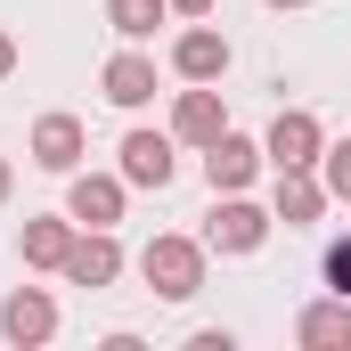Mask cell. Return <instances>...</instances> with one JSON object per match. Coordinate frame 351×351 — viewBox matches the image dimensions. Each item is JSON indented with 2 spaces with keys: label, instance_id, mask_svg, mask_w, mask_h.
Instances as JSON below:
<instances>
[{
  "label": "cell",
  "instance_id": "e0dca14e",
  "mask_svg": "<svg viewBox=\"0 0 351 351\" xmlns=\"http://www.w3.org/2000/svg\"><path fill=\"white\" fill-rule=\"evenodd\" d=\"M319 180H327V196H335V204H351V139H335V147L319 156Z\"/></svg>",
  "mask_w": 351,
  "mask_h": 351
},
{
  "label": "cell",
  "instance_id": "44dd1931",
  "mask_svg": "<svg viewBox=\"0 0 351 351\" xmlns=\"http://www.w3.org/2000/svg\"><path fill=\"white\" fill-rule=\"evenodd\" d=\"M8 188H16V172H8V156H0V204H8Z\"/></svg>",
  "mask_w": 351,
  "mask_h": 351
},
{
  "label": "cell",
  "instance_id": "7a4b0ae2",
  "mask_svg": "<svg viewBox=\"0 0 351 351\" xmlns=\"http://www.w3.org/2000/svg\"><path fill=\"white\" fill-rule=\"evenodd\" d=\"M262 156L278 164V172H319V156H327V131H319V114H311V106H286V114L269 123Z\"/></svg>",
  "mask_w": 351,
  "mask_h": 351
},
{
  "label": "cell",
  "instance_id": "ac0fdd59",
  "mask_svg": "<svg viewBox=\"0 0 351 351\" xmlns=\"http://www.w3.org/2000/svg\"><path fill=\"white\" fill-rule=\"evenodd\" d=\"M327 294H343V302H351V237L327 245Z\"/></svg>",
  "mask_w": 351,
  "mask_h": 351
},
{
  "label": "cell",
  "instance_id": "3957f363",
  "mask_svg": "<svg viewBox=\"0 0 351 351\" xmlns=\"http://www.w3.org/2000/svg\"><path fill=\"white\" fill-rule=\"evenodd\" d=\"M262 237H269V213H262V204H245V188L221 196L213 221H204V254H262Z\"/></svg>",
  "mask_w": 351,
  "mask_h": 351
},
{
  "label": "cell",
  "instance_id": "9a60e30c",
  "mask_svg": "<svg viewBox=\"0 0 351 351\" xmlns=\"http://www.w3.org/2000/svg\"><path fill=\"white\" fill-rule=\"evenodd\" d=\"M66 254H74V213L66 221H25V262L33 269H66Z\"/></svg>",
  "mask_w": 351,
  "mask_h": 351
},
{
  "label": "cell",
  "instance_id": "ffe728a7",
  "mask_svg": "<svg viewBox=\"0 0 351 351\" xmlns=\"http://www.w3.org/2000/svg\"><path fill=\"white\" fill-rule=\"evenodd\" d=\"M172 16H213V0H172Z\"/></svg>",
  "mask_w": 351,
  "mask_h": 351
},
{
  "label": "cell",
  "instance_id": "7402d4cb",
  "mask_svg": "<svg viewBox=\"0 0 351 351\" xmlns=\"http://www.w3.org/2000/svg\"><path fill=\"white\" fill-rule=\"evenodd\" d=\"M269 8H311V0H269Z\"/></svg>",
  "mask_w": 351,
  "mask_h": 351
},
{
  "label": "cell",
  "instance_id": "7c38bea8",
  "mask_svg": "<svg viewBox=\"0 0 351 351\" xmlns=\"http://www.w3.org/2000/svg\"><path fill=\"white\" fill-rule=\"evenodd\" d=\"M33 164L41 172H74L82 164V123L74 114H41L33 123Z\"/></svg>",
  "mask_w": 351,
  "mask_h": 351
},
{
  "label": "cell",
  "instance_id": "5b68a950",
  "mask_svg": "<svg viewBox=\"0 0 351 351\" xmlns=\"http://www.w3.org/2000/svg\"><path fill=\"white\" fill-rule=\"evenodd\" d=\"M172 74L180 82H221V74H229V33H213V25L196 16V25L172 41Z\"/></svg>",
  "mask_w": 351,
  "mask_h": 351
},
{
  "label": "cell",
  "instance_id": "2e32d148",
  "mask_svg": "<svg viewBox=\"0 0 351 351\" xmlns=\"http://www.w3.org/2000/svg\"><path fill=\"white\" fill-rule=\"evenodd\" d=\"M164 16H172V0H106V25H114L123 41H147Z\"/></svg>",
  "mask_w": 351,
  "mask_h": 351
},
{
  "label": "cell",
  "instance_id": "30bf717a",
  "mask_svg": "<svg viewBox=\"0 0 351 351\" xmlns=\"http://www.w3.org/2000/svg\"><path fill=\"white\" fill-rule=\"evenodd\" d=\"M327 204H335V196H327V180H319V172H278V204H269V221H286V229H311Z\"/></svg>",
  "mask_w": 351,
  "mask_h": 351
},
{
  "label": "cell",
  "instance_id": "4fadbf2b",
  "mask_svg": "<svg viewBox=\"0 0 351 351\" xmlns=\"http://www.w3.org/2000/svg\"><path fill=\"white\" fill-rule=\"evenodd\" d=\"M98 90H106L114 106H147V98H156V66H147L139 49H114L106 74H98Z\"/></svg>",
  "mask_w": 351,
  "mask_h": 351
},
{
  "label": "cell",
  "instance_id": "52a82bcc",
  "mask_svg": "<svg viewBox=\"0 0 351 351\" xmlns=\"http://www.w3.org/2000/svg\"><path fill=\"white\" fill-rule=\"evenodd\" d=\"M123 278V245H114V229H82L74 237V254H66V286H114Z\"/></svg>",
  "mask_w": 351,
  "mask_h": 351
},
{
  "label": "cell",
  "instance_id": "277c9868",
  "mask_svg": "<svg viewBox=\"0 0 351 351\" xmlns=\"http://www.w3.org/2000/svg\"><path fill=\"white\" fill-rule=\"evenodd\" d=\"M123 188H131L123 172H74V188H66L74 229H114L123 221Z\"/></svg>",
  "mask_w": 351,
  "mask_h": 351
},
{
  "label": "cell",
  "instance_id": "5bb4252c",
  "mask_svg": "<svg viewBox=\"0 0 351 351\" xmlns=\"http://www.w3.org/2000/svg\"><path fill=\"white\" fill-rule=\"evenodd\" d=\"M294 335L311 351H351V302L343 294H327V302H311L302 319H294Z\"/></svg>",
  "mask_w": 351,
  "mask_h": 351
},
{
  "label": "cell",
  "instance_id": "8fae6325",
  "mask_svg": "<svg viewBox=\"0 0 351 351\" xmlns=\"http://www.w3.org/2000/svg\"><path fill=\"white\" fill-rule=\"evenodd\" d=\"M123 180L131 188H172V139L164 131H131L123 139Z\"/></svg>",
  "mask_w": 351,
  "mask_h": 351
},
{
  "label": "cell",
  "instance_id": "8992f818",
  "mask_svg": "<svg viewBox=\"0 0 351 351\" xmlns=\"http://www.w3.org/2000/svg\"><path fill=\"white\" fill-rule=\"evenodd\" d=\"M0 335H8V343H49V335H58V302H49V294H41V286H16V294H8V302H0Z\"/></svg>",
  "mask_w": 351,
  "mask_h": 351
},
{
  "label": "cell",
  "instance_id": "9c48e42d",
  "mask_svg": "<svg viewBox=\"0 0 351 351\" xmlns=\"http://www.w3.org/2000/svg\"><path fill=\"white\" fill-rule=\"evenodd\" d=\"M254 172H262V147H254V139L221 131V139L204 147V180H213V196H237V188H245Z\"/></svg>",
  "mask_w": 351,
  "mask_h": 351
},
{
  "label": "cell",
  "instance_id": "ba28073f",
  "mask_svg": "<svg viewBox=\"0 0 351 351\" xmlns=\"http://www.w3.org/2000/svg\"><path fill=\"white\" fill-rule=\"evenodd\" d=\"M221 131H229V106H221V90H213V82L180 90V106H172V139H188V147H213Z\"/></svg>",
  "mask_w": 351,
  "mask_h": 351
},
{
  "label": "cell",
  "instance_id": "d6986e66",
  "mask_svg": "<svg viewBox=\"0 0 351 351\" xmlns=\"http://www.w3.org/2000/svg\"><path fill=\"white\" fill-rule=\"evenodd\" d=\"M8 74H16V41L0 33V82H8Z\"/></svg>",
  "mask_w": 351,
  "mask_h": 351
},
{
  "label": "cell",
  "instance_id": "6da1fadb",
  "mask_svg": "<svg viewBox=\"0 0 351 351\" xmlns=\"http://www.w3.org/2000/svg\"><path fill=\"white\" fill-rule=\"evenodd\" d=\"M139 278H147L164 302H188V294L204 286V237H156V245L139 254Z\"/></svg>",
  "mask_w": 351,
  "mask_h": 351
}]
</instances>
